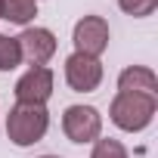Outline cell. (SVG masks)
<instances>
[{
  "label": "cell",
  "mask_w": 158,
  "mask_h": 158,
  "mask_svg": "<svg viewBox=\"0 0 158 158\" xmlns=\"http://www.w3.org/2000/svg\"><path fill=\"white\" fill-rule=\"evenodd\" d=\"M65 81L74 93H93L102 81V65L99 59L93 56H84V53H71L65 59Z\"/></svg>",
  "instance_id": "277c9868"
},
{
  "label": "cell",
  "mask_w": 158,
  "mask_h": 158,
  "mask_svg": "<svg viewBox=\"0 0 158 158\" xmlns=\"http://www.w3.org/2000/svg\"><path fill=\"white\" fill-rule=\"evenodd\" d=\"M50 96H53V71H50L47 65L28 68L19 81H16V99H19V102L44 106Z\"/></svg>",
  "instance_id": "8992f818"
},
{
  "label": "cell",
  "mask_w": 158,
  "mask_h": 158,
  "mask_svg": "<svg viewBox=\"0 0 158 158\" xmlns=\"http://www.w3.org/2000/svg\"><path fill=\"white\" fill-rule=\"evenodd\" d=\"M0 10H3L0 19H10L16 25H28L37 16V0H0Z\"/></svg>",
  "instance_id": "9c48e42d"
},
{
  "label": "cell",
  "mask_w": 158,
  "mask_h": 158,
  "mask_svg": "<svg viewBox=\"0 0 158 158\" xmlns=\"http://www.w3.org/2000/svg\"><path fill=\"white\" fill-rule=\"evenodd\" d=\"M155 109H158L155 96H146V93H118V96L112 99L109 115H112V121H115L121 130L136 133V130H146V127L152 124Z\"/></svg>",
  "instance_id": "7a4b0ae2"
},
{
  "label": "cell",
  "mask_w": 158,
  "mask_h": 158,
  "mask_svg": "<svg viewBox=\"0 0 158 158\" xmlns=\"http://www.w3.org/2000/svg\"><path fill=\"white\" fill-rule=\"evenodd\" d=\"M40 158H59V155H40Z\"/></svg>",
  "instance_id": "4fadbf2b"
},
{
  "label": "cell",
  "mask_w": 158,
  "mask_h": 158,
  "mask_svg": "<svg viewBox=\"0 0 158 158\" xmlns=\"http://www.w3.org/2000/svg\"><path fill=\"white\" fill-rule=\"evenodd\" d=\"M62 130L71 143H96L102 130V115L93 106H68L62 115Z\"/></svg>",
  "instance_id": "3957f363"
},
{
  "label": "cell",
  "mask_w": 158,
  "mask_h": 158,
  "mask_svg": "<svg viewBox=\"0 0 158 158\" xmlns=\"http://www.w3.org/2000/svg\"><path fill=\"white\" fill-rule=\"evenodd\" d=\"M118 93H146V96H155L158 93V77L146 65H130V68H124L118 74Z\"/></svg>",
  "instance_id": "ba28073f"
},
{
  "label": "cell",
  "mask_w": 158,
  "mask_h": 158,
  "mask_svg": "<svg viewBox=\"0 0 158 158\" xmlns=\"http://www.w3.org/2000/svg\"><path fill=\"white\" fill-rule=\"evenodd\" d=\"M0 16H3V10H0Z\"/></svg>",
  "instance_id": "5bb4252c"
},
{
  "label": "cell",
  "mask_w": 158,
  "mask_h": 158,
  "mask_svg": "<svg viewBox=\"0 0 158 158\" xmlns=\"http://www.w3.org/2000/svg\"><path fill=\"white\" fill-rule=\"evenodd\" d=\"M106 47H109V25L102 16H84L74 25V53L96 59Z\"/></svg>",
  "instance_id": "5b68a950"
},
{
  "label": "cell",
  "mask_w": 158,
  "mask_h": 158,
  "mask_svg": "<svg viewBox=\"0 0 158 158\" xmlns=\"http://www.w3.org/2000/svg\"><path fill=\"white\" fill-rule=\"evenodd\" d=\"M16 40H19L22 59L31 62V68L47 65V62L53 59V53H56V37H53V31H47V28H25Z\"/></svg>",
  "instance_id": "52a82bcc"
},
{
  "label": "cell",
  "mask_w": 158,
  "mask_h": 158,
  "mask_svg": "<svg viewBox=\"0 0 158 158\" xmlns=\"http://www.w3.org/2000/svg\"><path fill=\"white\" fill-rule=\"evenodd\" d=\"M90 158H130V155H127V149L118 139H96Z\"/></svg>",
  "instance_id": "8fae6325"
},
{
  "label": "cell",
  "mask_w": 158,
  "mask_h": 158,
  "mask_svg": "<svg viewBox=\"0 0 158 158\" xmlns=\"http://www.w3.org/2000/svg\"><path fill=\"white\" fill-rule=\"evenodd\" d=\"M50 127V112L44 106H31V102H16L6 115V136L16 146H34L44 139Z\"/></svg>",
  "instance_id": "6da1fadb"
},
{
  "label": "cell",
  "mask_w": 158,
  "mask_h": 158,
  "mask_svg": "<svg viewBox=\"0 0 158 158\" xmlns=\"http://www.w3.org/2000/svg\"><path fill=\"white\" fill-rule=\"evenodd\" d=\"M19 62H22L19 40H16V37H6V34H0V71H13Z\"/></svg>",
  "instance_id": "30bf717a"
},
{
  "label": "cell",
  "mask_w": 158,
  "mask_h": 158,
  "mask_svg": "<svg viewBox=\"0 0 158 158\" xmlns=\"http://www.w3.org/2000/svg\"><path fill=\"white\" fill-rule=\"evenodd\" d=\"M118 6H121L127 16H133V19H143V16H152V13H155L158 0H118Z\"/></svg>",
  "instance_id": "7c38bea8"
}]
</instances>
